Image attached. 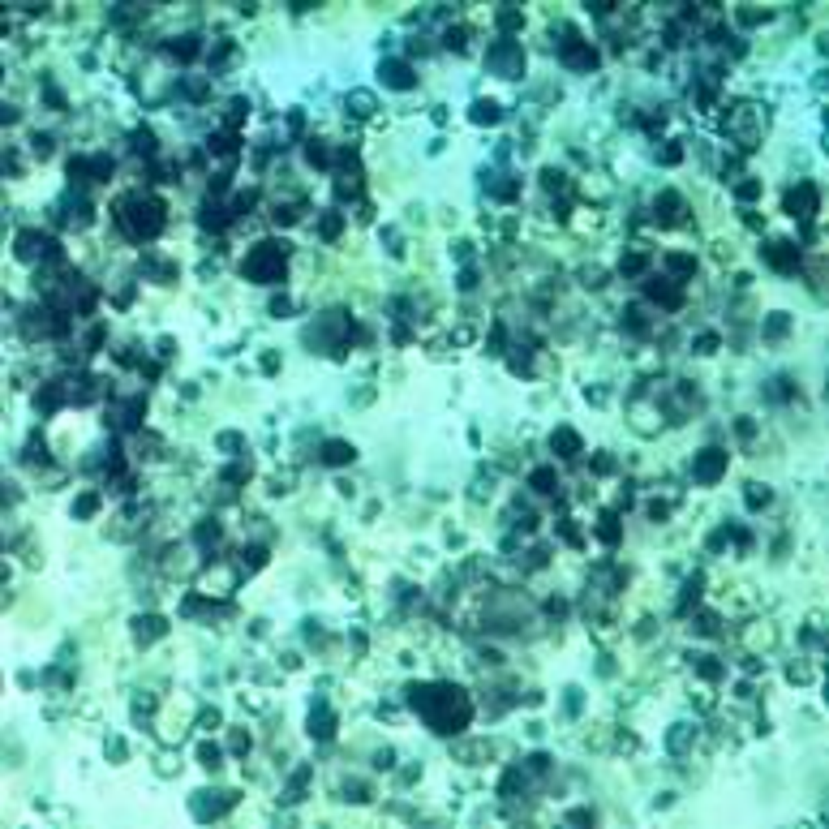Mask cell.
I'll return each mask as SVG.
<instances>
[{
	"label": "cell",
	"instance_id": "5bb4252c",
	"mask_svg": "<svg viewBox=\"0 0 829 829\" xmlns=\"http://www.w3.org/2000/svg\"><path fill=\"white\" fill-rule=\"evenodd\" d=\"M164 632H168V619H164V614H138V619H134V640H142V645L159 640Z\"/></svg>",
	"mask_w": 829,
	"mask_h": 829
},
{
	"label": "cell",
	"instance_id": "7c38bea8",
	"mask_svg": "<svg viewBox=\"0 0 829 829\" xmlns=\"http://www.w3.org/2000/svg\"><path fill=\"white\" fill-rule=\"evenodd\" d=\"M550 447H555V456H559V460H576L580 451H584V443H580V434H576L572 426H559L555 434H550Z\"/></svg>",
	"mask_w": 829,
	"mask_h": 829
},
{
	"label": "cell",
	"instance_id": "484cf974",
	"mask_svg": "<svg viewBox=\"0 0 829 829\" xmlns=\"http://www.w3.org/2000/svg\"><path fill=\"white\" fill-rule=\"evenodd\" d=\"M623 327H627L632 335H645V331H649V314L640 310V305H627V310H623Z\"/></svg>",
	"mask_w": 829,
	"mask_h": 829
},
{
	"label": "cell",
	"instance_id": "f546056e",
	"mask_svg": "<svg viewBox=\"0 0 829 829\" xmlns=\"http://www.w3.org/2000/svg\"><path fill=\"white\" fill-rule=\"evenodd\" d=\"M263 563H267V550L263 546H245V550H241V572H258Z\"/></svg>",
	"mask_w": 829,
	"mask_h": 829
},
{
	"label": "cell",
	"instance_id": "5b68a950",
	"mask_svg": "<svg viewBox=\"0 0 829 829\" xmlns=\"http://www.w3.org/2000/svg\"><path fill=\"white\" fill-rule=\"evenodd\" d=\"M559 56H563V64L567 69H576V73H589V69H597V47L589 43V39H580L572 26H567V39L559 43Z\"/></svg>",
	"mask_w": 829,
	"mask_h": 829
},
{
	"label": "cell",
	"instance_id": "b9f144b4",
	"mask_svg": "<svg viewBox=\"0 0 829 829\" xmlns=\"http://www.w3.org/2000/svg\"><path fill=\"white\" fill-rule=\"evenodd\" d=\"M271 219L288 228V224H297V219H301V211H297V206H275V211H271Z\"/></svg>",
	"mask_w": 829,
	"mask_h": 829
},
{
	"label": "cell",
	"instance_id": "83f0119b",
	"mask_svg": "<svg viewBox=\"0 0 829 829\" xmlns=\"http://www.w3.org/2000/svg\"><path fill=\"white\" fill-rule=\"evenodd\" d=\"M142 413H146V400L134 396V400L125 404V413H121V417H125V430H138V426H142Z\"/></svg>",
	"mask_w": 829,
	"mask_h": 829
},
{
	"label": "cell",
	"instance_id": "e0dca14e",
	"mask_svg": "<svg viewBox=\"0 0 829 829\" xmlns=\"http://www.w3.org/2000/svg\"><path fill=\"white\" fill-rule=\"evenodd\" d=\"M64 400H69V387H64V383H43L39 396H35V409L39 413H52V409H60Z\"/></svg>",
	"mask_w": 829,
	"mask_h": 829
},
{
	"label": "cell",
	"instance_id": "7dc6e473",
	"mask_svg": "<svg viewBox=\"0 0 829 829\" xmlns=\"http://www.w3.org/2000/svg\"><path fill=\"white\" fill-rule=\"evenodd\" d=\"M542 185H546V189H563V172H559V168H546V172H542Z\"/></svg>",
	"mask_w": 829,
	"mask_h": 829
},
{
	"label": "cell",
	"instance_id": "52a82bcc",
	"mask_svg": "<svg viewBox=\"0 0 829 829\" xmlns=\"http://www.w3.org/2000/svg\"><path fill=\"white\" fill-rule=\"evenodd\" d=\"M817 206H821V193H817L812 181H800L795 189H786V198H782V211L795 215V219H812V215H817Z\"/></svg>",
	"mask_w": 829,
	"mask_h": 829
},
{
	"label": "cell",
	"instance_id": "681fc988",
	"mask_svg": "<svg viewBox=\"0 0 829 829\" xmlns=\"http://www.w3.org/2000/svg\"><path fill=\"white\" fill-rule=\"evenodd\" d=\"M271 314H275V318H288V314H292V301H288V297H275V301H271Z\"/></svg>",
	"mask_w": 829,
	"mask_h": 829
},
{
	"label": "cell",
	"instance_id": "2e32d148",
	"mask_svg": "<svg viewBox=\"0 0 829 829\" xmlns=\"http://www.w3.org/2000/svg\"><path fill=\"white\" fill-rule=\"evenodd\" d=\"M352 460H357V447L344 443V438H327V443H322V464L339 468V464H352Z\"/></svg>",
	"mask_w": 829,
	"mask_h": 829
},
{
	"label": "cell",
	"instance_id": "f5cc1de1",
	"mask_svg": "<svg viewBox=\"0 0 829 829\" xmlns=\"http://www.w3.org/2000/svg\"><path fill=\"white\" fill-rule=\"evenodd\" d=\"M713 348H718V335H701V339H696V352H713Z\"/></svg>",
	"mask_w": 829,
	"mask_h": 829
},
{
	"label": "cell",
	"instance_id": "c3c4849f",
	"mask_svg": "<svg viewBox=\"0 0 829 829\" xmlns=\"http://www.w3.org/2000/svg\"><path fill=\"white\" fill-rule=\"evenodd\" d=\"M696 632H705V636H713V632H718V614H701V619H696Z\"/></svg>",
	"mask_w": 829,
	"mask_h": 829
},
{
	"label": "cell",
	"instance_id": "e575fe53",
	"mask_svg": "<svg viewBox=\"0 0 829 829\" xmlns=\"http://www.w3.org/2000/svg\"><path fill=\"white\" fill-rule=\"evenodd\" d=\"M786 331H791V314H782V310H778V314H769V322H765V335H769V339H778V335H786Z\"/></svg>",
	"mask_w": 829,
	"mask_h": 829
},
{
	"label": "cell",
	"instance_id": "836d02e7",
	"mask_svg": "<svg viewBox=\"0 0 829 829\" xmlns=\"http://www.w3.org/2000/svg\"><path fill=\"white\" fill-rule=\"evenodd\" d=\"M348 108L357 112V117H370V112H374V95L370 91H352L348 95Z\"/></svg>",
	"mask_w": 829,
	"mask_h": 829
},
{
	"label": "cell",
	"instance_id": "4fadbf2b",
	"mask_svg": "<svg viewBox=\"0 0 829 829\" xmlns=\"http://www.w3.org/2000/svg\"><path fill=\"white\" fill-rule=\"evenodd\" d=\"M64 224H73V228H86V224L95 219V206L82 198V193H69V198H64V215H60Z\"/></svg>",
	"mask_w": 829,
	"mask_h": 829
},
{
	"label": "cell",
	"instance_id": "f35d334b",
	"mask_svg": "<svg viewBox=\"0 0 829 829\" xmlns=\"http://www.w3.org/2000/svg\"><path fill=\"white\" fill-rule=\"evenodd\" d=\"M464 39H468L464 26H447V30H443V47H456V52H464Z\"/></svg>",
	"mask_w": 829,
	"mask_h": 829
},
{
	"label": "cell",
	"instance_id": "60d3db41",
	"mask_svg": "<svg viewBox=\"0 0 829 829\" xmlns=\"http://www.w3.org/2000/svg\"><path fill=\"white\" fill-rule=\"evenodd\" d=\"M645 267H649V258H645V254H627L623 263H619V271H623V275H640Z\"/></svg>",
	"mask_w": 829,
	"mask_h": 829
},
{
	"label": "cell",
	"instance_id": "30bf717a",
	"mask_svg": "<svg viewBox=\"0 0 829 829\" xmlns=\"http://www.w3.org/2000/svg\"><path fill=\"white\" fill-rule=\"evenodd\" d=\"M379 77H383V86H392V91H413V86H417L413 64H409V60H396V56L379 64Z\"/></svg>",
	"mask_w": 829,
	"mask_h": 829
},
{
	"label": "cell",
	"instance_id": "ab89813d",
	"mask_svg": "<svg viewBox=\"0 0 829 829\" xmlns=\"http://www.w3.org/2000/svg\"><path fill=\"white\" fill-rule=\"evenodd\" d=\"M254 202H258V189H241L237 198H232V215H245Z\"/></svg>",
	"mask_w": 829,
	"mask_h": 829
},
{
	"label": "cell",
	"instance_id": "4316f807",
	"mask_svg": "<svg viewBox=\"0 0 829 829\" xmlns=\"http://www.w3.org/2000/svg\"><path fill=\"white\" fill-rule=\"evenodd\" d=\"M339 228H344V211H327V215L318 219V232L327 237V241H335V237H339Z\"/></svg>",
	"mask_w": 829,
	"mask_h": 829
},
{
	"label": "cell",
	"instance_id": "ee69618b",
	"mask_svg": "<svg viewBox=\"0 0 829 829\" xmlns=\"http://www.w3.org/2000/svg\"><path fill=\"white\" fill-rule=\"evenodd\" d=\"M735 193H739L743 202H747V198H756V193H760V181H756V176H747V181H739V185H735Z\"/></svg>",
	"mask_w": 829,
	"mask_h": 829
},
{
	"label": "cell",
	"instance_id": "bcb514c9",
	"mask_svg": "<svg viewBox=\"0 0 829 829\" xmlns=\"http://www.w3.org/2000/svg\"><path fill=\"white\" fill-rule=\"evenodd\" d=\"M658 159H662V164H679V159H684V146H675V142H671V146H662V155H658Z\"/></svg>",
	"mask_w": 829,
	"mask_h": 829
},
{
	"label": "cell",
	"instance_id": "ffe728a7",
	"mask_svg": "<svg viewBox=\"0 0 829 829\" xmlns=\"http://www.w3.org/2000/svg\"><path fill=\"white\" fill-rule=\"evenodd\" d=\"M168 52L181 60V64H189L193 56L202 52V39H198V35H181V39H172V43H168Z\"/></svg>",
	"mask_w": 829,
	"mask_h": 829
},
{
	"label": "cell",
	"instance_id": "11a10c76",
	"mask_svg": "<svg viewBox=\"0 0 829 829\" xmlns=\"http://www.w3.org/2000/svg\"><path fill=\"white\" fill-rule=\"evenodd\" d=\"M232 752H250V735H245V730H237V735H232Z\"/></svg>",
	"mask_w": 829,
	"mask_h": 829
},
{
	"label": "cell",
	"instance_id": "f1b7e54d",
	"mask_svg": "<svg viewBox=\"0 0 829 829\" xmlns=\"http://www.w3.org/2000/svg\"><path fill=\"white\" fill-rule=\"evenodd\" d=\"M95 512H99V494H95V490H86L82 498L73 503V520H91Z\"/></svg>",
	"mask_w": 829,
	"mask_h": 829
},
{
	"label": "cell",
	"instance_id": "6da1fadb",
	"mask_svg": "<svg viewBox=\"0 0 829 829\" xmlns=\"http://www.w3.org/2000/svg\"><path fill=\"white\" fill-rule=\"evenodd\" d=\"M409 709L421 713L434 735H460L473 722V696L456 684H413L409 688Z\"/></svg>",
	"mask_w": 829,
	"mask_h": 829
},
{
	"label": "cell",
	"instance_id": "f907efd6",
	"mask_svg": "<svg viewBox=\"0 0 829 829\" xmlns=\"http://www.w3.org/2000/svg\"><path fill=\"white\" fill-rule=\"evenodd\" d=\"M696 671H701L705 679H718L722 675V662H696Z\"/></svg>",
	"mask_w": 829,
	"mask_h": 829
},
{
	"label": "cell",
	"instance_id": "d590c367",
	"mask_svg": "<svg viewBox=\"0 0 829 829\" xmlns=\"http://www.w3.org/2000/svg\"><path fill=\"white\" fill-rule=\"evenodd\" d=\"M219 743H198V765H206V769H219Z\"/></svg>",
	"mask_w": 829,
	"mask_h": 829
},
{
	"label": "cell",
	"instance_id": "7bdbcfd3",
	"mask_svg": "<svg viewBox=\"0 0 829 829\" xmlns=\"http://www.w3.org/2000/svg\"><path fill=\"white\" fill-rule=\"evenodd\" d=\"M769 503V490L765 485H747V507H765Z\"/></svg>",
	"mask_w": 829,
	"mask_h": 829
},
{
	"label": "cell",
	"instance_id": "db71d44e",
	"mask_svg": "<svg viewBox=\"0 0 829 829\" xmlns=\"http://www.w3.org/2000/svg\"><path fill=\"white\" fill-rule=\"evenodd\" d=\"M649 516H653V520H666V516H671V503H649Z\"/></svg>",
	"mask_w": 829,
	"mask_h": 829
},
{
	"label": "cell",
	"instance_id": "603a6c76",
	"mask_svg": "<svg viewBox=\"0 0 829 829\" xmlns=\"http://www.w3.org/2000/svg\"><path fill=\"white\" fill-rule=\"evenodd\" d=\"M597 538L606 542V546H619V538H623V525H619V516H614V512H606V516L597 520Z\"/></svg>",
	"mask_w": 829,
	"mask_h": 829
},
{
	"label": "cell",
	"instance_id": "9a60e30c",
	"mask_svg": "<svg viewBox=\"0 0 829 829\" xmlns=\"http://www.w3.org/2000/svg\"><path fill=\"white\" fill-rule=\"evenodd\" d=\"M232 219H237V215H232L228 206H219V202H202V211H198V224H202V228H211V232H224Z\"/></svg>",
	"mask_w": 829,
	"mask_h": 829
},
{
	"label": "cell",
	"instance_id": "7402d4cb",
	"mask_svg": "<svg viewBox=\"0 0 829 829\" xmlns=\"http://www.w3.org/2000/svg\"><path fill=\"white\" fill-rule=\"evenodd\" d=\"M666 271H671L675 284H679V280H688V275H696V258L692 254H666Z\"/></svg>",
	"mask_w": 829,
	"mask_h": 829
},
{
	"label": "cell",
	"instance_id": "8fae6325",
	"mask_svg": "<svg viewBox=\"0 0 829 829\" xmlns=\"http://www.w3.org/2000/svg\"><path fill=\"white\" fill-rule=\"evenodd\" d=\"M765 258H769L778 271H786V275L800 271V250H795L791 241H769V245H765Z\"/></svg>",
	"mask_w": 829,
	"mask_h": 829
},
{
	"label": "cell",
	"instance_id": "1f68e13d",
	"mask_svg": "<svg viewBox=\"0 0 829 829\" xmlns=\"http://www.w3.org/2000/svg\"><path fill=\"white\" fill-rule=\"evenodd\" d=\"M211 151H215V155H237V129L215 134V138H211Z\"/></svg>",
	"mask_w": 829,
	"mask_h": 829
},
{
	"label": "cell",
	"instance_id": "44dd1931",
	"mask_svg": "<svg viewBox=\"0 0 829 829\" xmlns=\"http://www.w3.org/2000/svg\"><path fill=\"white\" fill-rule=\"evenodd\" d=\"M529 485H533L538 494H555V490H559V473H555L550 464H542V468H533V473H529Z\"/></svg>",
	"mask_w": 829,
	"mask_h": 829
},
{
	"label": "cell",
	"instance_id": "9c48e42d",
	"mask_svg": "<svg viewBox=\"0 0 829 829\" xmlns=\"http://www.w3.org/2000/svg\"><path fill=\"white\" fill-rule=\"evenodd\" d=\"M645 297L653 301V305H662V310H679V305H684V292H679V284L666 280V275H662V280H658V275H653V280H645Z\"/></svg>",
	"mask_w": 829,
	"mask_h": 829
},
{
	"label": "cell",
	"instance_id": "ac0fdd59",
	"mask_svg": "<svg viewBox=\"0 0 829 829\" xmlns=\"http://www.w3.org/2000/svg\"><path fill=\"white\" fill-rule=\"evenodd\" d=\"M679 211H684V198H679L675 189H666L662 198L653 202V219L658 224H679Z\"/></svg>",
	"mask_w": 829,
	"mask_h": 829
},
{
	"label": "cell",
	"instance_id": "d6986e66",
	"mask_svg": "<svg viewBox=\"0 0 829 829\" xmlns=\"http://www.w3.org/2000/svg\"><path fill=\"white\" fill-rule=\"evenodd\" d=\"M310 735H314V739H331V735H335V713H331L327 705H314V709H310Z\"/></svg>",
	"mask_w": 829,
	"mask_h": 829
},
{
	"label": "cell",
	"instance_id": "277c9868",
	"mask_svg": "<svg viewBox=\"0 0 829 829\" xmlns=\"http://www.w3.org/2000/svg\"><path fill=\"white\" fill-rule=\"evenodd\" d=\"M485 64H490V73H498V77H520L525 73V47L512 43V39H498V43H490V52H485Z\"/></svg>",
	"mask_w": 829,
	"mask_h": 829
},
{
	"label": "cell",
	"instance_id": "d4e9b609",
	"mask_svg": "<svg viewBox=\"0 0 829 829\" xmlns=\"http://www.w3.org/2000/svg\"><path fill=\"white\" fill-rule=\"evenodd\" d=\"M129 138H134V151H138V155H146V159H151V155L159 151V146H155V129H146V125H138Z\"/></svg>",
	"mask_w": 829,
	"mask_h": 829
},
{
	"label": "cell",
	"instance_id": "816d5d0a",
	"mask_svg": "<svg viewBox=\"0 0 829 829\" xmlns=\"http://www.w3.org/2000/svg\"><path fill=\"white\" fill-rule=\"evenodd\" d=\"M219 447H224V451H232V456H237V447H241V434H219Z\"/></svg>",
	"mask_w": 829,
	"mask_h": 829
},
{
	"label": "cell",
	"instance_id": "4dcf8cb0",
	"mask_svg": "<svg viewBox=\"0 0 829 829\" xmlns=\"http://www.w3.org/2000/svg\"><path fill=\"white\" fill-rule=\"evenodd\" d=\"M335 189H339V198H344V193H348V198H357V193H361V172H357V168H352V172H339Z\"/></svg>",
	"mask_w": 829,
	"mask_h": 829
},
{
	"label": "cell",
	"instance_id": "9f6ffc18",
	"mask_svg": "<svg viewBox=\"0 0 829 829\" xmlns=\"http://www.w3.org/2000/svg\"><path fill=\"white\" fill-rule=\"evenodd\" d=\"M473 284H477V271H473V267H464V271H460V288L468 292V288H473Z\"/></svg>",
	"mask_w": 829,
	"mask_h": 829
},
{
	"label": "cell",
	"instance_id": "8d00e7d4",
	"mask_svg": "<svg viewBox=\"0 0 829 829\" xmlns=\"http://www.w3.org/2000/svg\"><path fill=\"white\" fill-rule=\"evenodd\" d=\"M494 22H498V30H520V26H525V13H516V9H498V13H494Z\"/></svg>",
	"mask_w": 829,
	"mask_h": 829
},
{
	"label": "cell",
	"instance_id": "d6a6232c",
	"mask_svg": "<svg viewBox=\"0 0 829 829\" xmlns=\"http://www.w3.org/2000/svg\"><path fill=\"white\" fill-rule=\"evenodd\" d=\"M305 159H310V164H318V168H331V151H327L322 142H314V138L305 142Z\"/></svg>",
	"mask_w": 829,
	"mask_h": 829
},
{
	"label": "cell",
	"instance_id": "3957f363",
	"mask_svg": "<svg viewBox=\"0 0 829 829\" xmlns=\"http://www.w3.org/2000/svg\"><path fill=\"white\" fill-rule=\"evenodd\" d=\"M241 275L254 284H284L288 280V245L284 241H258L241 258Z\"/></svg>",
	"mask_w": 829,
	"mask_h": 829
},
{
	"label": "cell",
	"instance_id": "ba28073f",
	"mask_svg": "<svg viewBox=\"0 0 829 829\" xmlns=\"http://www.w3.org/2000/svg\"><path fill=\"white\" fill-rule=\"evenodd\" d=\"M52 250H56V241H52V237H43V232H35V228H22L18 241H13V254H18V263H39V258H52Z\"/></svg>",
	"mask_w": 829,
	"mask_h": 829
},
{
	"label": "cell",
	"instance_id": "8992f818",
	"mask_svg": "<svg viewBox=\"0 0 829 829\" xmlns=\"http://www.w3.org/2000/svg\"><path fill=\"white\" fill-rule=\"evenodd\" d=\"M726 464H730V456L722 447H705V451H696V460H692V477H696V485H718L722 477H726Z\"/></svg>",
	"mask_w": 829,
	"mask_h": 829
},
{
	"label": "cell",
	"instance_id": "7a4b0ae2",
	"mask_svg": "<svg viewBox=\"0 0 829 829\" xmlns=\"http://www.w3.org/2000/svg\"><path fill=\"white\" fill-rule=\"evenodd\" d=\"M112 215H117V224H121V232L129 237V241H155L159 232H164V202L155 198V193H125V198L112 206Z\"/></svg>",
	"mask_w": 829,
	"mask_h": 829
},
{
	"label": "cell",
	"instance_id": "74e56055",
	"mask_svg": "<svg viewBox=\"0 0 829 829\" xmlns=\"http://www.w3.org/2000/svg\"><path fill=\"white\" fill-rule=\"evenodd\" d=\"M193 538H198V546H215L219 542V525H215V520H202Z\"/></svg>",
	"mask_w": 829,
	"mask_h": 829
},
{
	"label": "cell",
	"instance_id": "cb8c5ba5",
	"mask_svg": "<svg viewBox=\"0 0 829 829\" xmlns=\"http://www.w3.org/2000/svg\"><path fill=\"white\" fill-rule=\"evenodd\" d=\"M498 117H503V112H498V104H494V99H477V104H473V112H468V121H473V125H494Z\"/></svg>",
	"mask_w": 829,
	"mask_h": 829
},
{
	"label": "cell",
	"instance_id": "f6af8a7d",
	"mask_svg": "<svg viewBox=\"0 0 829 829\" xmlns=\"http://www.w3.org/2000/svg\"><path fill=\"white\" fill-rule=\"evenodd\" d=\"M30 151H35V155L43 159L47 151H52V138H47V134H35V138H30Z\"/></svg>",
	"mask_w": 829,
	"mask_h": 829
}]
</instances>
